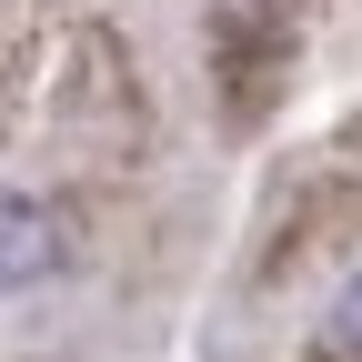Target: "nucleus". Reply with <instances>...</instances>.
<instances>
[{
	"mask_svg": "<svg viewBox=\"0 0 362 362\" xmlns=\"http://www.w3.org/2000/svg\"><path fill=\"white\" fill-rule=\"evenodd\" d=\"M51 272H71V221L40 192H0V292H40Z\"/></svg>",
	"mask_w": 362,
	"mask_h": 362,
	"instance_id": "f257e3e1",
	"label": "nucleus"
},
{
	"mask_svg": "<svg viewBox=\"0 0 362 362\" xmlns=\"http://www.w3.org/2000/svg\"><path fill=\"white\" fill-rule=\"evenodd\" d=\"M322 342H332L342 362H362V262L342 272V292H332V312H322Z\"/></svg>",
	"mask_w": 362,
	"mask_h": 362,
	"instance_id": "f03ea898",
	"label": "nucleus"
}]
</instances>
